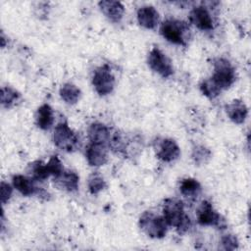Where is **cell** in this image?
<instances>
[{
	"instance_id": "1",
	"label": "cell",
	"mask_w": 251,
	"mask_h": 251,
	"mask_svg": "<svg viewBox=\"0 0 251 251\" xmlns=\"http://www.w3.org/2000/svg\"><path fill=\"white\" fill-rule=\"evenodd\" d=\"M163 217L168 226L176 227L178 233L186 232L191 226V220L184 212L183 202L177 198H167L164 201Z\"/></svg>"
},
{
	"instance_id": "2",
	"label": "cell",
	"mask_w": 251,
	"mask_h": 251,
	"mask_svg": "<svg viewBox=\"0 0 251 251\" xmlns=\"http://www.w3.org/2000/svg\"><path fill=\"white\" fill-rule=\"evenodd\" d=\"M160 33L169 42L177 45H186L189 27L185 22L176 19H168L162 23Z\"/></svg>"
},
{
	"instance_id": "3",
	"label": "cell",
	"mask_w": 251,
	"mask_h": 251,
	"mask_svg": "<svg viewBox=\"0 0 251 251\" xmlns=\"http://www.w3.org/2000/svg\"><path fill=\"white\" fill-rule=\"evenodd\" d=\"M213 68L214 73L211 77L221 90L227 89L234 83L236 79L235 70L227 59L215 58L213 60Z\"/></svg>"
},
{
	"instance_id": "4",
	"label": "cell",
	"mask_w": 251,
	"mask_h": 251,
	"mask_svg": "<svg viewBox=\"0 0 251 251\" xmlns=\"http://www.w3.org/2000/svg\"><path fill=\"white\" fill-rule=\"evenodd\" d=\"M139 226L151 238H163L168 230V224L163 216L146 211L139 218Z\"/></svg>"
},
{
	"instance_id": "5",
	"label": "cell",
	"mask_w": 251,
	"mask_h": 251,
	"mask_svg": "<svg viewBox=\"0 0 251 251\" xmlns=\"http://www.w3.org/2000/svg\"><path fill=\"white\" fill-rule=\"evenodd\" d=\"M54 144L61 150L73 152L78 147L79 139L77 134L69 126L66 122L59 123L53 132Z\"/></svg>"
},
{
	"instance_id": "6",
	"label": "cell",
	"mask_w": 251,
	"mask_h": 251,
	"mask_svg": "<svg viewBox=\"0 0 251 251\" xmlns=\"http://www.w3.org/2000/svg\"><path fill=\"white\" fill-rule=\"evenodd\" d=\"M116 79L109 66L104 65L98 68L92 76V84L95 91L101 95L110 94L115 87Z\"/></svg>"
},
{
	"instance_id": "7",
	"label": "cell",
	"mask_w": 251,
	"mask_h": 251,
	"mask_svg": "<svg viewBox=\"0 0 251 251\" xmlns=\"http://www.w3.org/2000/svg\"><path fill=\"white\" fill-rule=\"evenodd\" d=\"M148 65L152 71L162 77H170L174 74V67L169 57L158 47L151 49L148 55Z\"/></svg>"
},
{
	"instance_id": "8",
	"label": "cell",
	"mask_w": 251,
	"mask_h": 251,
	"mask_svg": "<svg viewBox=\"0 0 251 251\" xmlns=\"http://www.w3.org/2000/svg\"><path fill=\"white\" fill-rule=\"evenodd\" d=\"M197 222L201 226H223L225 220L214 209L213 205L209 201H202L197 209Z\"/></svg>"
},
{
	"instance_id": "9",
	"label": "cell",
	"mask_w": 251,
	"mask_h": 251,
	"mask_svg": "<svg viewBox=\"0 0 251 251\" xmlns=\"http://www.w3.org/2000/svg\"><path fill=\"white\" fill-rule=\"evenodd\" d=\"M156 155L163 162L170 163L180 156V148L172 138H162L157 142Z\"/></svg>"
},
{
	"instance_id": "10",
	"label": "cell",
	"mask_w": 251,
	"mask_h": 251,
	"mask_svg": "<svg viewBox=\"0 0 251 251\" xmlns=\"http://www.w3.org/2000/svg\"><path fill=\"white\" fill-rule=\"evenodd\" d=\"M189 20L200 30H212L214 28L212 15L204 6L194 7L189 13Z\"/></svg>"
},
{
	"instance_id": "11",
	"label": "cell",
	"mask_w": 251,
	"mask_h": 251,
	"mask_svg": "<svg viewBox=\"0 0 251 251\" xmlns=\"http://www.w3.org/2000/svg\"><path fill=\"white\" fill-rule=\"evenodd\" d=\"M85 157L90 166H103L108 161V149L104 144L90 142L85 149Z\"/></svg>"
},
{
	"instance_id": "12",
	"label": "cell",
	"mask_w": 251,
	"mask_h": 251,
	"mask_svg": "<svg viewBox=\"0 0 251 251\" xmlns=\"http://www.w3.org/2000/svg\"><path fill=\"white\" fill-rule=\"evenodd\" d=\"M88 139L91 143L97 144H108L111 138L110 128L101 123H93L87 129Z\"/></svg>"
},
{
	"instance_id": "13",
	"label": "cell",
	"mask_w": 251,
	"mask_h": 251,
	"mask_svg": "<svg viewBox=\"0 0 251 251\" xmlns=\"http://www.w3.org/2000/svg\"><path fill=\"white\" fill-rule=\"evenodd\" d=\"M98 5L101 12L110 21L114 23H118L122 20L125 13V7L121 2L112 1V0H103V1H100Z\"/></svg>"
},
{
	"instance_id": "14",
	"label": "cell",
	"mask_w": 251,
	"mask_h": 251,
	"mask_svg": "<svg viewBox=\"0 0 251 251\" xmlns=\"http://www.w3.org/2000/svg\"><path fill=\"white\" fill-rule=\"evenodd\" d=\"M226 113L230 121L234 124H242L247 118L248 109L245 103L241 100H233L226 105Z\"/></svg>"
},
{
	"instance_id": "15",
	"label": "cell",
	"mask_w": 251,
	"mask_h": 251,
	"mask_svg": "<svg viewBox=\"0 0 251 251\" xmlns=\"http://www.w3.org/2000/svg\"><path fill=\"white\" fill-rule=\"evenodd\" d=\"M137 21L145 28L152 29L159 23V13L153 6H142L137 10Z\"/></svg>"
},
{
	"instance_id": "16",
	"label": "cell",
	"mask_w": 251,
	"mask_h": 251,
	"mask_svg": "<svg viewBox=\"0 0 251 251\" xmlns=\"http://www.w3.org/2000/svg\"><path fill=\"white\" fill-rule=\"evenodd\" d=\"M13 186L24 196H31L39 193V188L35 185L32 177H27L23 175H15L12 178Z\"/></svg>"
},
{
	"instance_id": "17",
	"label": "cell",
	"mask_w": 251,
	"mask_h": 251,
	"mask_svg": "<svg viewBox=\"0 0 251 251\" xmlns=\"http://www.w3.org/2000/svg\"><path fill=\"white\" fill-rule=\"evenodd\" d=\"M54 182L58 187L69 192L75 191L78 188L79 176L73 171L64 170L62 174L54 177Z\"/></svg>"
},
{
	"instance_id": "18",
	"label": "cell",
	"mask_w": 251,
	"mask_h": 251,
	"mask_svg": "<svg viewBox=\"0 0 251 251\" xmlns=\"http://www.w3.org/2000/svg\"><path fill=\"white\" fill-rule=\"evenodd\" d=\"M35 123L41 129H49L54 124V112L48 104L41 105L35 114Z\"/></svg>"
},
{
	"instance_id": "19",
	"label": "cell",
	"mask_w": 251,
	"mask_h": 251,
	"mask_svg": "<svg viewBox=\"0 0 251 251\" xmlns=\"http://www.w3.org/2000/svg\"><path fill=\"white\" fill-rule=\"evenodd\" d=\"M179 191L186 198H195L201 192V185L196 179L186 177L180 181Z\"/></svg>"
},
{
	"instance_id": "20",
	"label": "cell",
	"mask_w": 251,
	"mask_h": 251,
	"mask_svg": "<svg viewBox=\"0 0 251 251\" xmlns=\"http://www.w3.org/2000/svg\"><path fill=\"white\" fill-rule=\"evenodd\" d=\"M80 89L73 84V83H65L61 86L60 88V96L61 98L68 104H75L76 102H78L79 98H80Z\"/></svg>"
},
{
	"instance_id": "21",
	"label": "cell",
	"mask_w": 251,
	"mask_h": 251,
	"mask_svg": "<svg viewBox=\"0 0 251 251\" xmlns=\"http://www.w3.org/2000/svg\"><path fill=\"white\" fill-rule=\"evenodd\" d=\"M29 174L34 180H44L51 176L47 164L41 161H35L29 165Z\"/></svg>"
},
{
	"instance_id": "22",
	"label": "cell",
	"mask_w": 251,
	"mask_h": 251,
	"mask_svg": "<svg viewBox=\"0 0 251 251\" xmlns=\"http://www.w3.org/2000/svg\"><path fill=\"white\" fill-rule=\"evenodd\" d=\"M20 94L10 86H3L1 89V104L5 108H10L19 100Z\"/></svg>"
},
{
	"instance_id": "23",
	"label": "cell",
	"mask_w": 251,
	"mask_h": 251,
	"mask_svg": "<svg viewBox=\"0 0 251 251\" xmlns=\"http://www.w3.org/2000/svg\"><path fill=\"white\" fill-rule=\"evenodd\" d=\"M87 187L91 194H98L106 187V181L100 174L93 173L88 177Z\"/></svg>"
},
{
	"instance_id": "24",
	"label": "cell",
	"mask_w": 251,
	"mask_h": 251,
	"mask_svg": "<svg viewBox=\"0 0 251 251\" xmlns=\"http://www.w3.org/2000/svg\"><path fill=\"white\" fill-rule=\"evenodd\" d=\"M200 90L201 92L207 96L208 98H215L221 93V88L216 84V82L212 79V77L205 78L200 83Z\"/></svg>"
},
{
	"instance_id": "25",
	"label": "cell",
	"mask_w": 251,
	"mask_h": 251,
	"mask_svg": "<svg viewBox=\"0 0 251 251\" xmlns=\"http://www.w3.org/2000/svg\"><path fill=\"white\" fill-rule=\"evenodd\" d=\"M211 151L203 145H196L192 149L191 157L195 164L203 165L206 164L211 158Z\"/></svg>"
},
{
	"instance_id": "26",
	"label": "cell",
	"mask_w": 251,
	"mask_h": 251,
	"mask_svg": "<svg viewBox=\"0 0 251 251\" xmlns=\"http://www.w3.org/2000/svg\"><path fill=\"white\" fill-rule=\"evenodd\" d=\"M46 164H47V167L49 169V172H50L51 176H53L54 177L58 176L64 171L63 164H62L61 160L59 159V157L56 156V155L52 156Z\"/></svg>"
},
{
	"instance_id": "27",
	"label": "cell",
	"mask_w": 251,
	"mask_h": 251,
	"mask_svg": "<svg viewBox=\"0 0 251 251\" xmlns=\"http://www.w3.org/2000/svg\"><path fill=\"white\" fill-rule=\"evenodd\" d=\"M220 243L224 250H235L238 248V240L233 234H225Z\"/></svg>"
},
{
	"instance_id": "28",
	"label": "cell",
	"mask_w": 251,
	"mask_h": 251,
	"mask_svg": "<svg viewBox=\"0 0 251 251\" xmlns=\"http://www.w3.org/2000/svg\"><path fill=\"white\" fill-rule=\"evenodd\" d=\"M12 193H13L12 186L8 182L2 181L0 185V196H1L2 204H5L9 201V199L12 196Z\"/></svg>"
}]
</instances>
